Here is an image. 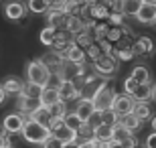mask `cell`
<instances>
[{
    "label": "cell",
    "instance_id": "cell-1",
    "mask_svg": "<svg viewBox=\"0 0 156 148\" xmlns=\"http://www.w3.org/2000/svg\"><path fill=\"white\" fill-rule=\"evenodd\" d=\"M20 136L29 144H43L51 136V132H49V128L45 124H41V122H37L33 118H27L23 124V130H20Z\"/></svg>",
    "mask_w": 156,
    "mask_h": 148
},
{
    "label": "cell",
    "instance_id": "cell-2",
    "mask_svg": "<svg viewBox=\"0 0 156 148\" xmlns=\"http://www.w3.org/2000/svg\"><path fill=\"white\" fill-rule=\"evenodd\" d=\"M51 69L45 67L41 59H33V61L27 65V79L29 83H37L41 87H47L49 85V81H51Z\"/></svg>",
    "mask_w": 156,
    "mask_h": 148
},
{
    "label": "cell",
    "instance_id": "cell-3",
    "mask_svg": "<svg viewBox=\"0 0 156 148\" xmlns=\"http://www.w3.org/2000/svg\"><path fill=\"white\" fill-rule=\"evenodd\" d=\"M93 73L99 75V77H104V79H108V77H114V75L118 73V59L114 57V55H99L95 61H93Z\"/></svg>",
    "mask_w": 156,
    "mask_h": 148
},
{
    "label": "cell",
    "instance_id": "cell-4",
    "mask_svg": "<svg viewBox=\"0 0 156 148\" xmlns=\"http://www.w3.org/2000/svg\"><path fill=\"white\" fill-rule=\"evenodd\" d=\"M104 85H105V79H104V77H99V75H95V73H89L85 79H83L79 99H89V102H91L93 96H95V93H98V91L101 89Z\"/></svg>",
    "mask_w": 156,
    "mask_h": 148
},
{
    "label": "cell",
    "instance_id": "cell-5",
    "mask_svg": "<svg viewBox=\"0 0 156 148\" xmlns=\"http://www.w3.org/2000/svg\"><path fill=\"white\" fill-rule=\"evenodd\" d=\"M24 120H27V116L18 114V112H14V114H6L4 120H2V132H4L6 136H16V134H20Z\"/></svg>",
    "mask_w": 156,
    "mask_h": 148
},
{
    "label": "cell",
    "instance_id": "cell-6",
    "mask_svg": "<svg viewBox=\"0 0 156 148\" xmlns=\"http://www.w3.org/2000/svg\"><path fill=\"white\" fill-rule=\"evenodd\" d=\"M132 108H134V99L128 93H116L114 99H112V106H110V110L118 118H122L126 114H132Z\"/></svg>",
    "mask_w": 156,
    "mask_h": 148
},
{
    "label": "cell",
    "instance_id": "cell-7",
    "mask_svg": "<svg viewBox=\"0 0 156 148\" xmlns=\"http://www.w3.org/2000/svg\"><path fill=\"white\" fill-rule=\"evenodd\" d=\"M114 96H116V91L112 89L110 85H104L101 89L98 91V93H95V96H93V99H91L93 110H95V112H104V110H110Z\"/></svg>",
    "mask_w": 156,
    "mask_h": 148
},
{
    "label": "cell",
    "instance_id": "cell-8",
    "mask_svg": "<svg viewBox=\"0 0 156 148\" xmlns=\"http://www.w3.org/2000/svg\"><path fill=\"white\" fill-rule=\"evenodd\" d=\"M59 99L61 102H69V99H77L79 97V87L75 85V81H59L57 85Z\"/></svg>",
    "mask_w": 156,
    "mask_h": 148
},
{
    "label": "cell",
    "instance_id": "cell-9",
    "mask_svg": "<svg viewBox=\"0 0 156 148\" xmlns=\"http://www.w3.org/2000/svg\"><path fill=\"white\" fill-rule=\"evenodd\" d=\"M63 55V61H69V63H77V65H85V51L77 47L75 43H71V45L65 47V51L61 53Z\"/></svg>",
    "mask_w": 156,
    "mask_h": 148
},
{
    "label": "cell",
    "instance_id": "cell-10",
    "mask_svg": "<svg viewBox=\"0 0 156 148\" xmlns=\"http://www.w3.org/2000/svg\"><path fill=\"white\" fill-rule=\"evenodd\" d=\"M24 14H27V6L20 0H10L4 4V16L8 20H20Z\"/></svg>",
    "mask_w": 156,
    "mask_h": 148
},
{
    "label": "cell",
    "instance_id": "cell-11",
    "mask_svg": "<svg viewBox=\"0 0 156 148\" xmlns=\"http://www.w3.org/2000/svg\"><path fill=\"white\" fill-rule=\"evenodd\" d=\"M41 108V102L39 99H35V97H27V96H18L16 99V110H18V114H23L29 118L35 110Z\"/></svg>",
    "mask_w": 156,
    "mask_h": 148
},
{
    "label": "cell",
    "instance_id": "cell-12",
    "mask_svg": "<svg viewBox=\"0 0 156 148\" xmlns=\"http://www.w3.org/2000/svg\"><path fill=\"white\" fill-rule=\"evenodd\" d=\"M154 97H156V89H154L152 83H140V85L136 87V91L132 93L134 102H148L150 103Z\"/></svg>",
    "mask_w": 156,
    "mask_h": 148
},
{
    "label": "cell",
    "instance_id": "cell-13",
    "mask_svg": "<svg viewBox=\"0 0 156 148\" xmlns=\"http://www.w3.org/2000/svg\"><path fill=\"white\" fill-rule=\"evenodd\" d=\"M2 89H4L6 96H20L23 93V87H24V81L20 79V77H14V75H10V77H6L4 81H2Z\"/></svg>",
    "mask_w": 156,
    "mask_h": 148
},
{
    "label": "cell",
    "instance_id": "cell-14",
    "mask_svg": "<svg viewBox=\"0 0 156 148\" xmlns=\"http://www.w3.org/2000/svg\"><path fill=\"white\" fill-rule=\"evenodd\" d=\"M136 20L140 24H154L156 20V6H150V4H142L136 12Z\"/></svg>",
    "mask_w": 156,
    "mask_h": 148
},
{
    "label": "cell",
    "instance_id": "cell-15",
    "mask_svg": "<svg viewBox=\"0 0 156 148\" xmlns=\"http://www.w3.org/2000/svg\"><path fill=\"white\" fill-rule=\"evenodd\" d=\"M39 102L43 108H51L53 103H57L59 102V91L55 85H47L45 89L41 91V97H39Z\"/></svg>",
    "mask_w": 156,
    "mask_h": 148
},
{
    "label": "cell",
    "instance_id": "cell-16",
    "mask_svg": "<svg viewBox=\"0 0 156 148\" xmlns=\"http://www.w3.org/2000/svg\"><path fill=\"white\" fill-rule=\"evenodd\" d=\"M45 14H47V20H49V27H53L57 31L65 24V18H67V12L59 10V8H49Z\"/></svg>",
    "mask_w": 156,
    "mask_h": 148
},
{
    "label": "cell",
    "instance_id": "cell-17",
    "mask_svg": "<svg viewBox=\"0 0 156 148\" xmlns=\"http://www.w3.org/2000/svg\"><path fill=\"white\" fill-rule=\"evenodd\" d=\"M85 20H83V18L81 16H71V14H67V18H65V24H63V29L67 31V33L69 34H73V37H75L77 33H81V31L85 29Z\"/></svg>",
    "mask_w": 156,
    "mask_h": 148
},
{
    "label": "cell",
    "instance_id": "cell-18",
    "mask_svg": "<svg viewBox=\"0 0 156 148\" xmlns=\"http://www.w3.org/2000/svg\"><path fill=\"white\" fill-rule=\"evenodd\" d=\"M132 114L140 120V122H146V120L152 118V108L148 102H134V108H132Z\"/></svg>",
    "mask_w": 156,
    "mask_h": 148
},
{
    "label": "cell",
    "instance_id": "cell-19",
    "mask_svg": "<svg viewBox=\"0 0 156 148\" xmlns=\"http://www.w3.org/2000/svg\"><path fill=\"white\" fill-rule=\"evenodd\" d=\"M41 63H43L45 67H49L51 73H53V69H59V65L63 63V55L57 53V51H49V53H45V55L41 57Z\"/></svg>",
    "mask_w": 156,
    "mask_h": 148
},
{
    "label": "cell",
    "instance_id": "cell-20",
    "mask_svg": "<svg viewBox=\"0 0 156 148\" xmlns=\"http://www.w3.org/2000/svg\"><path fill=\"white\" fill-rule=\"evenodd\" d=\"M95 110H93V103L89 99H79L75 106V116L81 120V122H87V118L93 114Z\"/></svg>",
    "mask_w": 156,
    "mask_h": 148
},
{
    "label": "cell",
    "instance_id": "cell-21",
    "mask_svg": "<svg viewBox=\"0 0 156 148\" xmlns=\"http://www.w3.org/2000/svg\"><path fill=\"white\" fill-rule=\"evenodd\" d=\"M132 51H134V55H150L152 53V41L148 37H140L138 41H134Z\"/></svg>",
    "mask_w": 156,
    "mask_h": 148
},
{
    "label": "cell",
    "instance_id": "cell-22",
    "mask_svg": "<svg viewBox=\"0 0 156 148\" xmlns=\"http://www.w3.org/2000/svg\"><path fill=\"white\" fill-rule=\"evenodd\" d=\"M130 77H132L138 85H140V83H150V71H148L146 65H136V67H132Z\"/></svg>",
    "mask_w": 156,
    "mask_h": 148
},
{
    "label": "cell",
    "instance_id": "cell-23",
    "mask_svg": "<svg viewBox=\"0 0 156 148\" xmlns=\"http://www.w3.org/2000/svg\"><path fill=\"white\" fill-rule=\"evenodd\" d=\"M118 124L120 126H124V128H126L128 132H136V130H140V128H142V122H140L138 118H136V116L134 114H126V116H122L120 120H118Z\"/></svg>",
    "mask_w": 156,
    "mask_h": 148
},
{
    "label": "cell",
    "instance_id": "cell-24",
    "mask_svg": "<svg viewBox=\"0 0 156 148\" xmlns=\"http://www.w3.org/2000/svg\"><path fill=\"white\" fill-rule=\"evenodd\" d=\"M93 140L95 142H112V126L99 124L98 128H93Z\"/></svg>",
    "mask_w": 156,
    "mask_h": 148
},
{
    "label": "cell",
    "instance_id": "cell-25",
    "mask_svg": "<svg viewBox=\"0 0 156 148\" xmlns=\"http://www.w3.org/2000/svg\"><path fill=\"white\" fill-rule=\"evenodd\" d=\"M53 136L57 138V140H61L63 144H71V142H79V138H77V132H73V130H69L67 126H63L61 130H57Z\"/></svg>",
    "mask_w": 156,
    "mask_h": 148
},
{
    "label": "cell",
    "instance_id": "cell-26",
    "mask_svg": "<svg viewBox=\"0 0 156 148\" xmlns=\"http://www.w3.org/2000/svg\"><path fill=\"white\" fill-rule=\"evenodd\" d=\"M120 6H122V14L124 16H136V12L142 6V2L140 0H120Z\"/></svg>",
    "mask_w": 156,
    "mask_h": 148
},
{
    "label": "cell",
    "instance_id": "cell-27",
    "mask_svg": "<svg viewBox=\"0 0 156 148\" xmlns=\"http://www.w3.org/2000/svg\"><path fill=\"white\" fill-rule=\"evenodd\" d=\"M55 34H57V29H53V27H49L47 24L45 29L39 33V41H41V45H45V47H53V43H55Z\"/></svg>",
    "mask_w": 156,
    "mask_h": 148
},
{
    "label": "cell",
    "instance_id": "cell-28",
    "mask_svg": "<svg viewBox=\"0 0 156 148\" xmlns=\"http://www.w3.org/2000/svg\"><path fill=\"white\" fill-rule=\"evenodd\" d=\"M93 41H95V39H93V37H91V33H89V31H85V29H83V31H81V33H77V34H75V39H73V43H75L77 47H81V49L85 51V49H87V47H89V45H91Z\"/></svg>",
    "mask_w": 156,
    "mask_h": 148
},
{
    "label": "cell",
    "instance_id": "cell-29",
    "mask_svg": "<svg viewBox=\"0 0 156 148\" xmlns=\"http://www.w3.org/2000/svg\"><path fill=\"white\" fill-rule=\"evenodd\" d=\"M49 0H29V4H27V10L35 12V14H45L49 10Z\"/></svg>",
    "mask_w": 156,
    "mask_h": 148
},
{
    "label": "cell",
    "instance_id": "cell-30",
    "mask_svg": "<svg viewBox=\"0 0 156 148\" xmlns=\"http://www.w3.org/2000/svg\"><path fill=\"white\" fill-rule=\"evenodd\" d=\"M134 136L132 132H128L124 126L116 124V126H112V142H122V140H126V138Z\"/></svg>",
    "mask_w": 156,
    "mask_h": 148
},
{
    "label": "cell",
    "instance_id": "cell-31",
    "mask_svg": "<svg viewBox=\"0 0 156 148\" xmlns=\"http://www.w3.org/2000/svg\"><path fill=\"white\" fill-rule=\"evenodd\" d=\"M63 124L67 126V128H69V130H73V132H77L81 128V124H83V122H81L79 118H77L75 116V112H67V114L63 116Z\"/></svg>",
    "mask_w": 156,
    "mask_h": 148
},
{
    "label": "cell",
    "instance_id": "cell-32",
    "mask_svg": "<svg viewBox=\"0 0 156 148\" xmlns=\"http://www.w3.org/2000/svg\"><path fill=\"white\" fill-rule=\"evenodd\" d=\"M47 110H49V116H51V118H63V116L69 112V110H67V102H61V99H59L57 103H53L51 108H47Z\"/></svg>",
    "mask_w": 156,
    "mask_h": 148
},
{
    "label": "cell",
    "instance_id": "cell-33",
    "mask_svg": "<svg viewBox=\"0 0 156 148\" xmlns=\"http://www.w3.org/2000/svg\"><path fill=\"white\" fill-rule=\"evenodd\" d=\"M45 89V87H41V85H37V83H24V87H23V93L20 96H27V97H35V99H39L41 97V91Z\"/></svg>",
    "mask_w": 156,
    "mask_h": 148
},
{
    "label": "cell",
    "instance_id": "cell-34",
    "mask_svg": "<svg viewBox=\"0 0 156 148\" xmlns=\"http://www.w3.org/2000/svg\"><path fill=\"white\" fill-rule=\"evenodd\" d=\"M114 57L120 59V61H132L136 55H134V51H132V45H124V47H120V49H116Z\"/></svg>",
    "mask_w": 156,
    "mask_h": 148
},
{
    "label": "cell",
    "instance_id": "cell-35",
    "mask_svg": "<svg viewBox=\"0 0 156 148\" xmlns=\"http://www.w3.org/2000/svg\"><path fill=\"white\" fill-rule=\"evenodd\" d=\"M29 118H33V120H37V122H41V124H45V126H47V122L51 120V116H49V110L41 106V108H39V110H35V112H33Z\"/></svg>",
    "mask_w": 156,
    "mask_h": 148
},
{
    "label": "cell",
    "instance_id": "cell-36",
    "mask_svg": "<svg viewBox=\"0 0 156 148\" xmlns=\"http://www.w3.org/2000/svg\"><path fill=\"white\" fill-rule=\"evenodd\" d=\"M99 55H104V51H101V45H99L98 41H93L91 45L85 49V57H89L91 61H95V59L99 57Z\"/></svg>",
    "mask_w": 156,
    "mask_h": 148
},
{
    "label": "cell",
    "instance_id": "cell-37",
    "mask_svg": "<svg viewBox=\"0 0 156 148\" xmlns=\"http://www.w3.org/2000/svg\"><path fill=\"white\" fill-rule=\"evenodd\" d=\"M99 114H101V124H105V126H116L118 120H120L112 110H104V112H99Z\"/></svg>",
    "mask_w": 156,
    "mask_h": 148
},
{
    "label": "cell",
    "instance_id": "cell-38",
    "mask_svg": "<svg viewBox=\"0 0 156 148\" xmlns=\"http://www.w3.org/2000/svg\"><path fill=\"white\" fill-rule=\"evenodd\" d=\"M63 126H65L63 124V118H51L49 122H47V128H49V132H51V134H55L57 130H61Z\"/></svg>",
    "mask_w": 156,
    "mask_h": 148
},
{
    "label": "cell",
    "instance_id": "cell-39",
    "mask_svg": "<svg viewBox=\"0 0 156 148\" xmlns=\"http://www.w3.org/2000/svg\"><path fill=\"white\" fill-rule=\"evenodd\" d=\"M41 146H43V148H63L65 144L61 142V140H57V138H55V136L51 134V136L47 138V140H45L43 144H41Z\"/></svg>",
    "mask_w": 156,
    "mask_h": 148
},
{
    "label": "cell",
    "instance_id": "cell-40",
    "mask_svg": "<svg viewBox=\"0 0 156 148\" xmlns=\"http://www.w3.org/2000/svg\"><path fill=\"white\" fill-rule=\"evenodd\" d=\"M136 87H138V83H136V81H134L132 77H130V75H128L126 79H124V93L132 96L134 91H136Z\"/></svg>",
    "mask_w": 156,
    "mask_h": 148
},
{
    "label": "cell",
    "instance_id": "cell-41",
    "mask_svg": "<svg viewBox=\"0 0 156 148\" xmlns=\"http://www.w3.org/2000/svg\"><path fill=\"white\" fill-rule=\"evenodd\" d=\"M85 124H87V126H91V128H98V126L101 124V114H99V112H93V114L87 118Z\"/></svg>",
    "mask_w": 156,
    "mask_h": 148
},
{
    "label": "cell",
    "instance_id": "cell-42",
    "mask_svg": "<svg viewBox=\"0 0 156 148\" xmlns=\"http://www.w3.org/2000/svg\"><path fill=\"white\" fill-rule=\"evenodd\" d=\"M144 148H156V132H150V134L146 136Z\"/></svg>",
    "mask_w": 156,
    "mask_h": 148
},
{
    "label": "cell",
    "instance_id": "cell-43",
    "mask_svg": "<svg viewBox=\"0 0 156 148\" xmlns=\"http://www.w3.org/2000/svg\"><path fill=\"white\" fill-rule=\"evenodd\" d=\"M136 144H138V140H136L134 136H130V138H126V140H122L120 146H122V148H134Z\"/></svg>",
    "mask_w": 156,
    "mask_h": 148
},
{
    "label": "cell",
    "instance_id": "cell-44",
    "mask_svg": "<svg viewBox=\"0 0 156 148\" xmlns=\"http://www.w3.org/2000/svg\"><path fill=\"white\" fill-rule=\"evenodd\" d=\"M0 148H10V142H8V136L0 130Z\"/></svg>",
    "mask_w": 156,
    "mask_h": 148
},
{
    "label": "cell",
    "instance_id": "cell-45",
    "mask_svg": "<svg viewBox=\"0 0 156 148\" xmlns=\"http://www.w3.org/2000/svg\"><path fill=\"white\" fill-rule=\"evenodd\" d=\"M95 140H83V142H79V148H95Z\"/></svg>",
    "mask_w": 156,
    "mask_h": 148
},
{
    "label": "cell",
    "instance_id": "cell-46",
    "mask_svg": "<svg viewBox=\"0 0 156 148\" xmlns=\"http://www.w3.org/2000/svg\"><path fill=\"white\" fill-rule=\"evenodd\" d=\"M6 97H8V96H6V93H4V89L0 87V106H2V103L6 102Z\"/></svg>",
    "mask_w": 156,
    "mask_h": 148
},
{
    "label": "cell",
    "instance_id": "cell-47",
    "mask_svg": "<svg viewBox=\"0 0 156 148\" xmlns=\"http://www.w3.org/2000/svg\"><path fill=\"white\" fill-rule=\"evenodd\" d=\"M63 148H79V142H71V144H65Z\"/></svg>",
    "mask_w": 156,
    "mask_h": 148
},
{
    "label": "cell",
    "instance_id": "cell-48",
    "mask_svg": "<svg viewBox=\"0 0 156 148\" xmlns=\"http://www.w3.org/2000/svg\"><path fill=\"white\" fill-rule=\"evenodd\" d=\"M142 4H150V6H156V0H140Z\"/></svg>",
    "mask_w": 156,
    "mask_h": 148
},
{
    "label": "cell",
    "instance_id": "cell-49",
    "mask_svg": "<svg viewBox=\"0 0 156 148\" xmlns=\"http://www.w3.org/2000/svg\"><path fill=\"white\" fill-rule=\"evenodd\" d=\"M108 148H122L120 142H108Z\"/></svg>",
    "mask_w": 156,
    "mask_h": 148
},
{
    "label": "cell",
    "instance_id": "cell-50",
    "mask_svg": "<svg viewBox=\"0 0 156 148\" xmlns=\"http://www.w3.org/2000/svg\"><path fill=\"white\" fill-rule=\"evenodd\" d=\"M134 148H144V146H140V144H136V146H134Z\"/></svg>",
    "mask_w": 156,
    "mask_h": 148
}]
</instances>
